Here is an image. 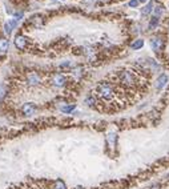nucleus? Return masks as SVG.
Segmentation results:
<instances>
[{
	"label": "nucleus",
	"instance_id": "1",
	"mask_svg": "<svg viewBox=\"0 0 169 189\" xmlns=\"http://www.w3.org/2000/svg\"><path fill=\"white\" fill-rule=\"evenodd\" d=\"M96 92L101 98H104V100H109V98L113 96V87H112V84H109V83L103 81L97 85Z\"/></svg>",
	"mask_w": 169,
	"mask_h": 189
},
{
	"label": "nucleus",
	"instance_id": "2",
	"mask_svg": "<svg viewBox=\"0 0 169 189\" xmlns=\"http://www.w3.org/2000/svg\"><path fill=\"white\" fill-rule=\"evenodd\" d=\"M120 80H121V83H124V84L131 85L136 81V76L133 75L132 71H123L121 75H120Z\"/></svg>",
	"mask_w": 169,
	"mask_h": 189
},
{
	"label": "nucleus",
	"instance_id": "3",
	"mask_svg": "<svg viewBox=\"0 0 169 189\" xmlns=\"http://www.w3.org/2000/svg\"><path fill=\"white\" fill-rule=\"evenodd\" d=\"M27 81L30 83L31 85H39L41 83V77L38 72H30L27 76Z\"/></svg>",
	"mask_w": 169,
	"mask_h": 189
},
{
	"label": "nucleus",
	"instance_id": "4",
	"mask_svg": "<svg viewBox=\"0 0 169 189\" xmlns=\"http://www.w3.org/2000/svg\"><path fill=\"white\" fill-rule=\"evenodd\" d=\"M22 112H23V114L24 116H33V114L36 113V108H35V105H32V104H24L23 105V108H22Z\"/></svg>",
	"mask_w": 169,
	"mask_h": 189
},
{
	"label": "nucleus",
	"instance_id": "5",
	"mask_svg": "<svg viewBox=\"0 0 169 189\" xmlns=\"http://www.w3.org/2000/svg\"><path fill=\"white\" fill-rule=\"evenodd\" d=\"M150 47H152V49L155 51V52H160L161 48H162V40H161L160 37H153V39L150 40Z\"/></svg>",
	"mask_w": 169,
	"mask_h": 189
},
{
	"label": "nucleus",
	"instance_id": "6",
	"mask_svg": "<svg viewBox=\"0 0 169 189\" xmlns=\"http://www.w3.org/2000/svg\"><path fill=\"white\" fill-rule=\"evenodd\" d=\"M15 45L19 49H24V48H27V39L24 36H22V35H19V36L15 37Z\"/></svg>",
	"mask_w": 169,
	"mask_h": 189
},
{
	"label": "nucleus",
	"instance_id": "7",
	"mask_svg": "<svg viewBox=\"0 0 169 189\" xmlns=\"http://www.w3.org/2000/svg\"><path fill=\"white\" fill-rule=\"evenodd\" d=\"M53 84L56 85V87H63V85L67 83V77L65 76H63V75H60V73H57V75H55L53 76Z\"/></svg>",
	"mask_w": 169,
	"mask_h": 189
},
{
	"label": "nucleus",
	"instance_id": "8",
	"mask_svg": "<svg viewBox=\"0 0 169 189\" xmlns=\"http://www.w3.org/2000/svg\"><path fill=\"white\" fill-rule=\"evenodd\" d=\"M166 83H168V76H166V75H161V76H158L157 81H156V88H157V89H161Z\"/></svg>",
	"mask_w": 169,
	"mask_h": 189
},
{
	"label": "nucleus",
	"instance_id": "9",
	"mask_svg": "<svg viewBox=\"0 0 169 189\" xmlns=\"http://www.w3.org/2000/svg\"><path fill=\"white\" fill-rule=\"evenodd\" d=\"M116 140H117V136H116L115 133H109V135L107 136V141H108V144H109V145L112 146V148H115Z\"/></svg>",
	"mask_w": 169,
	"mask_h": 189
},
{
	"label": "nucleus",
	"instance_id": "10",
	"mask_svg": "<svg viewBox=\"0 0 169 189\" xmlns=\"http://www.w3.org/2000/svg\"><path fill=\"white\" fill-rule=\"evenodd\" d=\"M144 45V40H141V39H137V40H134L133 43H132V45L131 47L133 48V49H140V48Z\"/></svg>",
	"mask_w": 169,
	"mask_h": 189
},
{
	"label": "nucleus",
	"instance_id": "11",
	"mask_svg": "<svg viewBox=\"0 0 169 189\" xmlns=\"http://www.w3.org/2000/svg\"><path fill=\"white\" fill-rule=\"evenodd\" d=\"M8 40L7 39H1L0 40V51L1 52H6V51H8Z\"/></svg>",
	"mask_w": 169,
	"mask_h": 189
},
{
	"label": "nucleus",
	"instance_id": "12",
	"mask_svg": "<svg viewBox=\"0 0 169 189\" xmlns=\"http://www.w3.org/2000/svg\"><path fill=\"white\" fill-rule=\"evenodd\" d=\"M153 9V3H148V5H145L144 8L141 9V13L142 15H149Z\"/></svg>",
	"mask_w": 169,
	"mask_h": 189
},
{
	"label": "nucleus",
	"instance_id": "13",
	"mask_svg": "<svg viewBox=\"0 0 169 189\" xmlns=\"http://www.w3.org/2000/svg\"><path fill=\"white\" fill-rule=\"evenodd\" d=\"M53 189H67V186H65V184H64L63 180H57L53 185Z\"/></svg>",
	"mask_w": 169,
	"mask_h": 189
},
{
	"label": "nucleus",
	"instance_id": "14",
	"mask_svg": "<svg viewBox=\"0 0 169 189\" xmlns=\"http://www.w3.org/2000/svg\"><path fill=\"white\" fill-rule=\"evenodd\" d=\"M157 24H158V17H157V16H155V17H152V20L149 21V29L156 28Z\"/></svg>",
	"mask_w": 169,
	"mask_h": 189
},
{
	"label": "nucleus",
	"instance_id": "15",
	"mask_svg": "<svg viewBox=\"0 0 169 189\" xmlns=\"http://www.w3.org/2000/svg\"><path fill=\"white\" fill-rule=\"evenodd\" d=\"M73 109H75V105H63L61 106V112H64V113H69Z\"/></svg>",
	"mask_w": 169,
	"mask_h": 189
},
{
	"label": "nucleus",
	"instance_id": "16",
	"mask_svg": "<svg viewBox=\"0 0 169 189\" xmlns=\"http://www.w3.org/2000/svg\"><path fill=\"white\" fill-rule=\"evenodd\" d=\"M85 103L88 104L89 106H93L95 104H96V100H95V98L92 97V96H89V97H87V98H85Z\"/></svg>",
	"mask_w": 169,
	"mask_h": 189
},
{
	"label": "nucleus",
	"instance_id": "17",
	"mask_svg": "<svg viewBox=\"0 0 169 189\" xmlns=\"http://www.w3.org/2000/svg\"><path fill=\"white\" fill-rule=\"evenodd\" d=\"M4 32H6L7 35H11L12 27H11V24H9V23H6V24H4Z\"/></svg>",
	"mask_w": 169,
	"mask_h": 189
},
{
	"label": "nucleus",
	"instance_id": "18",
	"mask_svg": "<svg viewBox=\"0 0 169 189\" xmlns=\"http://www.w3.org/2000/svg\"><path fill=\"white\" fill-rule=\"evenodd\" d=\"M155 12H156V16H157V17H158V16H160L161 13H162V7H161V5H158V7H156V8H155Z\"/></svg>",
	"mask_w": 169,
	"mask_h": 189
},
{
	"label": "nucleus",
	"instance_id": "19",
	"mask_svg": "<svg viewBox=\"0 0 169 189\" xmlns=\"http://www.w3.org/2000/svg\"><path fill=\"white\" fill-rule=\"evenodd\" d=\"M6 96V88L3 85H0V98H3Z\"/></svg>",
	"mask_w": 169,
	"mask_h": 189
},
{
	"label": "nucleus",
	"instance_id": "20",
	"mask_svg": "<svg viewBox=\"0 0 169 189\" xmlns=\"http://www.w3.org/2000/svg\"><path fill=\"white\" fill-rule=\"evenodd\" d=\"M129 5H131V7H137V5H139V0H131V1H129Z\"/></svg>",
	"mask_w": 169,
	"mask_h": 189
},
{
	"label": "nucleus",
	"instance_id": "21",
	"mask_svg": "<svg viewBox=\"0 0 169 189\" xmlns=\"http://www.w3.org/2000/svg\"><path fill=\"white\" fill-rule=\"evenodd\" d=\"M69 67H71V63H69V61H67V63L61 64V68H69Z\"/></svg>",
	"mask_w": 169,
	"mask_h": 189
},
{
	"label": "nucleus",
	"instance_id": "22",
	"mask_svg": "<svg viewBox=\"0 0 169 189\" xmlns=\"http://www.w3.org/2000/svg\"><path fill=\"white\" fill-rule=\"evenodd\" d=\"M15 17H16V20H20L22 19V13H15Z\"/></svg>",
	"mask_w": 169,
	"mask_h": 189
},
{
	"label": "nucleus",
	"instance_id": "23",
	"mask_svg": "<svg viewBox=\"0 0 169 189\" xmlns=\"http://www.w3.org/2000/svg\"><path fill=\"white\" fill-rule=\"evenodd\" d=\"M150 189H160V184H156V185H153Z\"/></svg>",
	"mask_w": 169,
	"mask_h": 189
},
{
	"label": "nucleus",
	"instance_id": "24",
	"mask_svg": "<svg viewBox=\"0 0 169 189\" xmlns=\"http://www.w3.org/2000/svg\"><path fill=\"white\" fill-rule=\"evenodd\" d=\"M139 1H141V3H145V1H147V0H139Z\"/></svg>",
	"mask_w": 169,
	"mask_h": 189
},
{
	"label": "nucleus",
	"instance_id": "25",
	"mask_svg": "<svg viewBox=\"0 0 169 189\" xmlns=\"http://www.w3.org/2000/svg\"><path fill=\"white\" fill-rule=\"evenodd\" d=\"M76 189H83V188H81V186H77V188H76Z\"/></svg>",
	"mask_w": 169,
	"mask_h": 189
}]
</instances>
